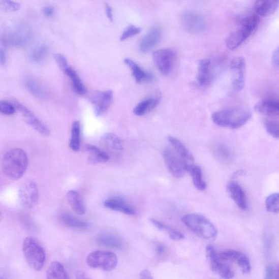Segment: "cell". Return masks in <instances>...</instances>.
<instances>
[{
  "label": "cell",
  "instance_id": "obj_18",
  "mask_svg": "<svg viewBox=\"0 0 279 279\" xmlns=\"http://www.w3.org/2000/svg\"><path fill=\"white\" fill-rule=\"evenodd\" d=\"M228 193L231 198L235 201L239 208L246 210L247 203L245 193L243 188L235 181L230 182L227 187Z\"/></svg>",
  "mask_w": 279,
  "mask_h": 279
},
{
  "label": "cell",
  "instance_id": "obj_34",
  "mask_svg": "<svg viewBox=\"0 0 279 279\" xmlns=\"http://www.w3.org/2000/svg\"><path fill=\"white\" fill-rule=\"evenodd\" d=\"M26 87L29 92L38 99H44L46 96V90L40 82L34 79H27L26 81Z\"/></svg>",
  "mask_w": 279,
  "mask_h": 279
},
{
  "label": "cell",
  "instance_id": "obj_30",
  "mask_svg": "<svg viewBox=\"0 0 279 279\" xmlns=\"http://www.w3.org/2000/svg\"><path fill=\"white\" fill-rule=\"evenodd\" d=\"M59 219L63 224L73 229L84 230L88 227V224L86 222L69 214H63Z\"/></svg>",
  "mask_w": 279,
  "mask_h": 279
},
{
  "label": "cell",
  "instance_id": "obj_15",
  "mask_svg": "<svg viewBox=\"0 0 279 279\" xmlns=\"http://www.w3.org/2000/svg\"><path fill=\"white\" fill-rule=\"evenodd\" d=\"M31 36L29 30L27 28L20 26L13 30L9 35L5 36L4 42L5 44L22 47L27 44Z\"/></svg>",
  "mask_w": 279,
  "mask_h": 279
},
{
  "label": "cell",
  "instance_id": "obj_50",
  "mask_svg": "<svg viewBox=\"0 0 279 279\" xmlns=\"http://www.w3.org/2000/svg\"><path fill=\"white\" fill-rule=\"evenodd\" d=\"M165 251V247L162 244H159L157 247V254L158 255H162Z\"/></svg>",
  "mask_w": 279,
  "mask_h": 279
},
{
  "label": "cell",
  "instance_id": "obj_5",
  "mask_svg": "<svg viewBox=\"0 0 279 279\" xmlns=\"http://www.w3.org/2000/svg\"><path fill=\"white\" fill-rule=\"evenodd\" d=\"M22 251L28 266L36 271L41 270L46 261L44 247L33 237H26L22 244Z\"/></svg>",
  "mask_w": 279,
  "mask_h": 279
},
{
  "label": "cell",
  "instance_id": "obj_21",
  "mask_svg": "<svg viewBox=\"0 0 279 279\" xmlns=\"http://www.w3.org/2000/svg\"><path fill=\"white\" fill-rule=\"evenodd\" d=\"M254 109L263 115L279 117V101L277 100H263L256 104Z\"/></svg>",
  "mask_w": 279,
  "mask_h": 279
},
{
  "label": "cell",
  "instance_id": "obj_17",
  "mask_svg": "<svg viewBox=\"0 0 279 279\" xmlns=\"http://www.w3.org/2000/svg\"><path fill=\"white\" fill-rule=\"evenodd\" d=\"M161 98L160 91H157L154 95L139 103L135 107L133 110L134 114L139 116L147 114L158 106L160 103Z\"/></svg>",
  "mask_w": 279,
  "mask_h": 279
},
{
  "label": "cell",
  "instance_id": "obj_14",
  "mask_svg": "<svg viewBox=\"0 0 279 279\" xmlns=\"http://www.w3.org/2000/svg\"><path fill=\"white\" fill-rule=\"evenodd\" d=\"M91 101L96 115L101 116L108 111L113 101L112 91L107 90L96 92L92 97Z\"/></svg>",
  "mask_w": 279,
  "mask_h": 279
},
{
  "label": "cell",
  "instance_id": "obj_39",
  "mask_svg": "<svg viewBox=\"0 0 279 279\" xmlns=\"http://www.w3.org/2000/svg\"><path fill=\"white\" fill-rule=\"evenodd\" d=\"M236 263L241 271H242L244 274H246L251 272V262L250 259H248L245 254L243 253L241 254Z\"/></svg>",
  "mask_w": 279,
  "mask_h": 279
},
{
  "label": "cell",
  "instance_id": "obj_12",
  "mask_svg": "<svg viewBox=\"0 0 279 279\" xmlns=\"http://www.w3.org/2000/svg\"><path fill=\"white\" fill-rule=\"evenodd\" d=\"M182 23L187 32L193 34L204 32L207 26L204 18L193 11H187L183 14Z\"/></svg>",
  "mask_w": 279,
  "mask_h": 279
},
{
  "label": "cell",
  "instance_id": "obj_37",
  "mask_svg": "<svg viewBox=\"0 0 279 279\" xmlns=\"http://www.w3.org/2000/svg\"><path fill=\"white\" fill-rule=\"evenodd\" d=\"M266 208L270 213H279V193H274L268 196L266 200Z\"/></svg>",
  "mask_w": 279,
  "mask_h": 279
},
{
  "label": "cell",
  "instance_id": "obj_31",
  "mask_svg": "<svg viewBox=\"0 0 279 279\" xmlns=\"http://www.w3.org/2000/svg\"><path fill=\"white\" fill-rule=\"evenodd\" d=\"M70 147L74 152H78L81 146V125L79 122L74 121L72 126Z\"/></svg>",
  "mask_w": 279,
  "mask_h": 279
},
{
  "label": "cell",
  "instance_id": "obj_51",
  "mask_svg": "<svg viewBox=\"0 0 279 279\" xmlns=\"http://www.w3.org/2000/svg\"><path fill=\"white\" fill-rule=\"evenodd\" d=\"M274 277L279 278V264L276 265L274 269Z\"/></svg>",
  "mask_w": 279,
  "mask_h": 279
},
{
  "label": "cell",
  "instance_id": "obj_20",
  "mask_svg": "<svg viewBox=\"0 0 279 279\" xmlns=\"http://www.w3.org/2000/svg\"><path fill=\"white\" fill-rule=\"evenodd\" d=\"M168 140L172 146L173 149L188 167H190L194 164V157L192 154L182 142L173 137H168Z\"/></svg>",
  "mask_w": 279,
  "mask_h": 279
},
{
  "label": "cell",
  "instance_id": "obj_43",
  "mask_svg": "<svg viewBox=\"0 0 279 279\" xmlns=\"http://www.w3.org/2000/svg\"><path fill=\"white\" fill-rule=\"evenodd\" d=\"M54 58L59 69L63 72H64L70 66L69 64H68L66 57L62 54H55Z\"/></svg>",
  "mask_w": 279,
  "mask_h": 279
},
{
  "label": "cell",
  "instance_id": "obj_48",
  "mask_svg": "<svg viewBox=\"0 0 279 279\" xmlns=\"http://www.w3.org/2000/svg\"><path fill=\"white\" fill-rule=\"evenodd\" d=\"M105 12H106L107 16L108 19L112 22L113 21V12L111 7L109 4L105 5Z\"/></svg>",
  "mask_w": 279,
  "mask_h": 279
},
{
  "label": "cell",
  "instance_id": "obj_1",
  "mask_svg": "<svg viewBox=\"0 0 279 279\" xmlns=\"http://www.w3.org/2000/svg\"><path fill=\"white\" fill-rule=\"evenodd\" d=\"M28 164V157L24 150L15 148L4 155L2 160V169L7 178L17 180L24 175Z\"/></svg>",
  "mask_w": 279,
  "mask_h": 279
},
{
  "label": "cell",
  "instance_id": "obj_2",
  "mask_svg": "<svg viewBox=\"0 0 279 279\" xmlns=\"http://www.w3.org/2000/svg\"><path fill=\"white\" fill-rule=\"evenodd\" d=\"M250 111L239 108L226 109L213 113L212 115L213 122L222 127L237 129L251 118Z\"/></svg>",
  "mask_w": 279,
  "mask_h": 279
},
{
  "label": "cell",
  "instance_id": "obj_28",
  "mask_svg": "<svg viewBox=\"0 0 279 279\" xmlns=\"http://www.w3.org/2000/svg\"><path fill=\"white\" fill-rule=\"evenodd\" d=\"M46 276L48 279L70 278L63 264L58 261L50 264L47 270Z\"/></svg>",
  "mask_w": 279,
  "mask_h": 279
},
{
  "label": "cell",
  "instance_id": "obj_44",
  "mask_svg": "<svg viewBox=\"0 0 279 279\" xmlns=\"http://www.w3.org/2000/svg\"><path fill=\"white\" fill-rule=\"evenodd\" d=\"M43 16L46 18L54 17L55 13V9L54 7L47 6L44 7L42 10Z\"/></svg>",
  "mask_w": 279,
  "mask_h": 279
},
{
  "label": "cell",
  "instance_id": "obj_45",
  "mask_svg": "<svg viewBox=\"0 0 279 279\" xmlns=\"http://www.w3.org/2000/svg\"><path fill=\"white\" fill-rule=\"evenodd\" d=\"M272 64L275 67L279 69V47L273 52L272 55Z\"/></svg>",
  "mask_w": 279,
  "mask_h": 279
},
{
  "label": "cell",
  "instance_id": "obj_11",
  "mask_svg": "<svg viewBox=\"0 0 279 279\" xmlns=\"http://www.w3.org/2000/svg\"><path fill=\"white\" fill-rule=\"evenodd\" d=\"M206 255L211 269L213 272L224 278H231L234 277L235 274L233 270L219 258L218 254L213 246L208 245L207 247Z\"/></svg>",
  "mask_w": 279,
  "mask_h": 279
},
{
  "label": "cell",
  "instance_id": "obj_33",
  "mask_svg": "<svg viewBox=\"0 0 279 279\" xmlns=\"http://www.w3.org/2000/svg\"><path fill=\"white\" fill-rule=\"evenodd\" d=\"M96 242L101 245L115 249H122V241L117 237L111 235H103L96 238Z\"/></svg>",
  "mask_w": 279,
  "mask_h": 279
},
{
  "label": "cell",
  "instance_id": "obj_22",
  "mask_svg": "<svg viewBox=\"0 0 279 279\" xmlns=\"http://www.w3.org/2000/svg\"><path fill=\"white\" fill-rule=\"evenodd\" d=\"M85 149L88 155V161L90 164L105 163L110 160V157L107 152L95 146L87 145Z\"/></svg>",
  "mask_w": 279,
  "mask_h": 279
},
{
  "label": "cell",
  "instance_id": "obj_16",
  "mask_svg": "<svg viewBox=\"0 0 279 279\" xmlns=\"http://www.w3.org/2000/svg\"><path fill=\"white\" fill-rule=\"evenodd\" d=\"M162 35V29L154 27L142 38L139 44V49L142 52L147 53L154 48L161 41Z\"/></svg>",
  "mask_w": 279,
  "mask_h": 279
},
{
  "label": "cell",
  "instance_id": "obj_29",
  "mask_svg": "<svg viewBox=\"0 0 279 279\" xmlns=\"http://www.w3.org/2000/svg\"><path fill=\"white\" fill-rule=\"evenodd\" d=\"M124 62L128 67H130L133 76L137 82H140L143 80H152V75L148 73H146L137 63H135L131 59L125 58Z\"/></svg>",
  "mask_w": 279,
  "mask_h": 279
},
{
  "label": "cell",
  "instance_id": "obj_27",
  "mask_svg": "<svg viewBox=\"0 0 279 279\" xmlns=\"http://www.w3.org/2000/svg\"><path fill=\"white\" fill-rule=\"evenodd\" d=\"M101 143L105 147L112 151L119 152L123 150L121 140L116 135L113 133L105 134L102 138Z\"/></svg>",
  "mask_w": 279,
  "mask_h": 279
},
{
  "label": "cell",
  "instance_id": "obj_13",
  "mask_svg": "<svg viewBox=\"0 0 279 279\" xmlns=\"http://www.w3.org/2000/svg\"><path fill=\"white\" fill-rule=\"evenodd\" d=\"M245 66V60L243 57H236L231 60L230 66L232 73V85L237 91H239L244 87Z\"/></svg>",
  "mask_w": 279,
  "mask_h": 279
},
{
  "label": "cell",
  "instance_id": "obj_35",
  "mask_svg": "<svg viewBox=\"0 0 279 279\" xmlns=\"http://www.w3.org/2000/svg\"><path fill=\"white\" fill-rule=\"evenodd\" d=\"M150 221L157 228L168 233L172 239L180 240L184 238V236L182 233L170 228L169 226L166 225L162 222L153 220V219H151Z\"/></svg>",
  "mask_w": 279,
  "mask_h": 279
},
{
  "label": "cell",
  "instance_id": "obj_47",
  "mask_svg": "<svg viewBox=\"0 0 279 279\" xmlns=\"http://www.w3.org/2000/svg\"><path fill=\"white\" fill-rule=\"evenodd\" d=\"M140 278L144 279H151L153 278L151 273L148 269H144L141 271L140 274Z\"/></svg>",
  "mask_w": 279,
  "mask_h": 279
},
{
  "label": "cell",
  "instance_id": "obj_3",
  "mask_svg": "<svg viewBox=\"0 0 279 279\" xmlns=\"http://www.w3.org/2000/svg\"><path fill=\"white\" fill-rule=\"evenodd\" d=\"M260 19L257 14H252L240 22L239 27L226 38V47L235 50L240 46L258 28Z\"/></svg>",
  "mask_w": 279,
  "mask_h": 279
},
{
  "label": "cell",
  "instance_id": "obj_24",
  "mask_svg": "<svg viewBox=\"0 0 279 279\" xmlns=\"http://www.w3.org/2000/svg\"><path fill=\"white\" fill-rule=\"evenodd\" d=\"M66 200L75 213L82 215L86 212L84 202L78 192L69 191L66 195Z\"/></svg>",
  "mask_w": 279,
  "mask_h": 279
},
{
  "label": "cell",
  "instance_id": "obj_32",
  "mask_svg": "<svg viewBox=\"0 0 279 279\" xmlns=\"http://www.w3.org/2000/svg\"><path fill=\"white\" fill-rule=\"evenodd\" d=\"M188 172L191 174L196 188L200 191H204L206 189V184L203 179L202 169L199 166L194 164L191 165Z\"/></svg>",
  "mask_w": 279,
  "mask_h": 279
},
{
  "label": "cell",
  "instance_id": "obj_25",
  "mask_svg": "<svg viewBox=\"0 0 279 279\" xmlns=\"http://www.w3.org/2000/svg\"><path fill=\"white\" fill-rule=\"evenodd\" d=\"M210 59H202L200 60L197 80L201 86L208 84L210 81Z\"/></svg>",
  "mask_w": 279,
  "mask_h": 279
},
{
  "label": "cell",
  "instance_id": "obj_9",
  "mask_svg": "<svg viewBox=\"0 0 279 279\" xmlns=\"http://www.w3.org/2000/svg\"><path fill=\"white\" fill-rule=\"evenodd\" d=\"M19 197L22 207L28 209L34 208L39 200L37 184L32 180L26 182L20 188Z\"/></svg>",
  "mask_w": 279,
  "mask_h": 279
},
{
  "label": "cell",
  "instance_id": "obj_41",
  "mask_svg": "<svg viewBox=\"0 0 279 279\" xmlns=\"http://www.w3.org/2000/svg\"><path fill=\"white\" fill-rule=\"evenodd\" d=\"M141 32V29L140 28L133 25H129L125 29L121 37L120 38V40L121 41H125L136 35L140 34Z\"/></svg>",
  "mask_w": 279,
  "mask_h": 279
},
{
  "label": "cell",
  "instance_id": "obj_46",
  "mask_svg": "<svg viewBox=\"0 0 279 279\" xmlns=\"http://www.w3.org/2000/svg\"><path fill=\"white\" fill-rule=\"evenodd\" d=\"M7 61V53L6 50L4 48L2 47L1 50H0V63L1 65H4Z\"/></svg>",
  "mask_w": 279,
  "mask_h": 279
},
{
  "label": "cell",
  "instance_id": "obj_6",
  "mask_svg": "<svg viewBox=\"0 0 279 279\" xmlns=\"http://www.w3.org/2000/svg\"><path fill=\"white\" fill-rule=\"evenodd\" d=\"M117 256L107 251H96L90 253L86 258L88 266L105 271L114 269L117 264Z\"/></svg>",
  "mask_w": 279,
  "mask_h": 279
},
{
  "label": "cell",
  "instance_id": "obj_8",
  "mask_svg": "<svg viewBox=\"0 0 279 279\" xmlns=\"http://www.w3.org/2000/svg\"><path fill=\"white\" fill-rule=\"evenodd\" d=\"M153 59L157 69L164 75H169L176 61V54L170 49H163L153 52Z\"/></svg>",
  "mask_w": 279,
  "mask_h": 279
},
{
  "label": "cell",
  "instance_id": "obj_7",
  "mask_svg": "<svg viewBox=\"0 0 279 279\" xmlns=\"http://www.w3.org/2000/svg\"><path fill=\"white\" fill-rule=\"evenodd\" d=\"M162 154L172 175L177 178L183 177L190 167L181 159L175 150L165 148L162 150Z\"/></svg>",
  "mask_w": 279,
  "mask_h": 279
},
{
  "label": "cell",
  "instance_id": "obj_36",
  "mask_svg": "<svg viewBox=\"0 0 279 279\" xmlns=\"http://www.w3.org/2000/svg\"><path fill=\"white\" fill-rule=\"evenodd\" d=\"M48 52V48L45 44L38 45L31 52L29 55V59L33 63H39L46 57Z\"/></svg>",
  "mask_w": 279,
  "mask_h": 279
},
{
  "label": "cell",
  "instance_id": "obj_10",
  "mask_svg": "<svg viewBox=\"0 0 279 279\" xmlns=\"http://www.w3.org/2000/svg\"><path fill=\"white\" fill-rule=\"evenodd\" d=\"M13 104L19 111L26 123L31 126L37 132H39L43 136H45V137L49 135L50 131L49 128L41 120L37 117L31 110L18 101L14 100Z\"/></svg>",
  "mask_w": 279,
  "mask_h": 279
},
{
  "label": "cell",
  "instance_id": "obj_23",
  "mask_svg": "<svg viewBox=\"0 0 279 279\" xmlns=\"http://www.w3.org/2000/svg\"><path fill=\"white\" fill-rule=\"evenodd\" d=\"M279 6V0H256L255 10L259 16L267 17L274 13Z\"/></svg>",
  "mask_w": 279,
  "mask_h": 279
},
{
  "label": "cell",
  "instance_id": "obj_49",
  "mask_svg": "<svg viewBox=\"0 0 279 279\" xmlns=\"http://www.w3.org/2000/svg\"><path fill=\"white\" fill-rule=\"evenodd\" d=\"M274 268L272 266H268L266 270V278H274Z\"/></svg>",
  "mask_w": 279,
  "mask_h": 279
},
{
  "label": "cell",
  "instance_id": "obj_26",
  "mask_svg": "<svg viewBox=\"0 0 279 279\" xmlns=\"http://www.w3.org/2000/svg\"><path fill=\"white\" fill-rule=\"evenodd\" d=\"M71 81L73 88L75 92L79 95L86 94V89L79 76L77 72L73 68L69 67L63 72Z\"/></svg>",
  "mask_w": 279,
  "mask_h": 279
},
{
  "label": "cell",
  "instance_id": "obj_38",
  "mask_svg": "<svg viewBox=\"0 0 279 279\" xmlns=\"http://www.w3.org/2000/svg\"><path fill=\"white\" fill-rule=\"evenodd\" d=\"M263 125L267 133L271 137L279 140V122L265 119L263 121Z\"/></svg>",
  "mask_w": 279,
  "mask_h": 279
},
{
  "label": "cell",
  "instance_id": "obj_4",
  "mask_svg": "<svg viewBox=\"0 0 279 279\" xmlns=\"http://www.w3.org/2000/svg\"><path fill=\"white\" fill-rule=\"evenodd\" d=\"M183 223L195 235L206 240H213L218 234L215 226L204 216L191 214L184 216Z\"/></svg>",
  "mask_w": 279,
  "mask_h": 279
},
{
  "label": "cell",
  "instance_id": "obj_42",
  "mask_svg": "<svg viewBox=\"0 0 279 279\" xmlns=\"http://www.w3.org/2000/svg\"><path fill=\"white\" fill-rule=\"evenodd\" d=\"M1 5L3 9L7 12H17L21 8L20 4L13 0H1Z\"/></svg>",
  "mask_w": 279,
  "mask_h": 279
},
{
  "label": "cell",
  "instance_id": "obj_19",
  "mask_svg": "<svg viewBox=\"0 0 279 279\" xmlns=\"http://www.w3.org/2000/svg\"><path fill=\"white\" fill-rule=\"evenodd\" d=\"M104 206L111 210L118 211L127 215H132L136 213L134 208L128 205L121 197H112L105 200Z\"/></svg>",
  "mask_w": 279,
  "mask_h": 279
},
{
  "label": "cell",
  "instance_id": "obj_40",
  "mask_svg": "<svg viewBox=\"0 0 279 279\" xmlns=\"http://www.w3.org/2000/svg\"><path fill=\"white\" fill-rule=\"evenodd\" d=\"M17 108L13 103L7 101L0 102V111L5 115H12L16 112Z\"/></svg>",
  "mask_w": 279,
  "mask_h": 279
}]
</instances>
